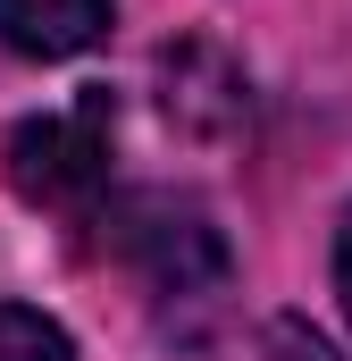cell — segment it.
<instances>
[{
    "instance_id": "5b68a950",
    "label": "cell",
    "mask_w": 352,
    "mask_h": 361,
    "mask_svg": "<svg viewBox=\"0 0 352 361\" xmlns=\"http://www.w3.org/2000/svg\"><path fill=\"white\" fill-rule=\"evenodd\" d=\"M0 361H76L68 328L34 302H0Z\"/></svg>"
},
{
    "instance_id": "7a4b0ae2",
    "label": "cell",
    "mask_w": 352,
    "mask_h": 361,
    "mask_svg": "<svg viewBox=\"0 0 352 361\" xmlns=\"http://www.w3.org/2000/svg\"><path fill=\"white\" fill-rule=\"evenodd\" d=\"M109 152H118V118H109V92H84L68 109H42L8 135V185L25 202H51V210H84L109 193Z\"/></svg>"
},
{
    "instance_id": "52a82bcc",
    "label": "cell",
    "mask_w": 352,
    "mask_h": 361,
    "mask_svg": "<svg viewBox=\"0 0 352 361\" xmlns=\"http://www.w3.org/2000/svg\"><path fill=\"white\" fill-rule=\"evenodd\" d=\"M336 302H344V319H352V210H344V227H336Z\"/></svg>"
},
{
    "instance_id": "8992f818",
    "label": "cell",
    "mask_w": 352,
    "mask_h": 361,
    "mask_svg": "<svg viewBox=\"0 0 352 361\" xmlns=\"http://www.w3.org/2000/svg\"><path fill=\"white\" fill-rule=\"evenodd\" d=\"M252 361H344L310 319H268L260 328V345H252Z\"/></svg>"
},
{
    "instance_id": "3957f363",
    "label": "cell",
    "mask_w": 352,
    "mask_h": 361,
    "mask_svg": "<svg viewBox=\"0 0 352 361\" xmlns=\"http://www.w3.org/2000/svg\"><path fill=\"white\" fill-rule=\"evenodd\" d=\"M109 34V0H0V42L17 59H76Z\"/></svg>"
},
{
    "instance_id": "6da1fadb",
    "label": "cell",
    "mask_w": 352,
    "mask_h": 361,
    "mask_svg": "<svg viewBox=\"0 0 352 361\" xmlns=\"http://www.w3.org/2000/svg\"><path fill=\"white\" fill-rule=\"evenodd\" d=\"M101 244L134 269L151 302H218L227 286V235L210 227L201 202L176 193H118L101 210Z\"/></svg>"
},
{
    "instance_id": "277c9868",
    "label": "cell",
    "mask_w": 352,
    "mask_h": 361,
    "mask_svg": "<svg viewBox=\"0 0 352 361\" xmlns=\"http://www.w3.org/2000/svg\"><path fill=\"white\" fill-rule=\"evenodd\" d=\"M201 59H210V42H184V51H160V101H168V118L184 126H201V135H218V126H235L244 109H252V85L218 59V76L201 85Z\"/></svg>"
}]
</instances>
